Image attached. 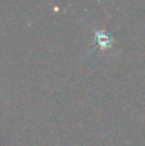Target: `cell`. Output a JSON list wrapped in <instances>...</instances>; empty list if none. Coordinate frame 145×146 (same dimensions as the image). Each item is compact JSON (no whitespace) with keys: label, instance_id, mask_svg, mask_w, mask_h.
Returning <instances> with one entry per match:
<instances>
[{"label":"cell","instance_id":"6da1fadb","mask_svg":"<svg viewBox=\"0 0 145 146\" xmlns=\"http://www.w3.org/2000/svg\"><path fill=\"white\" fill-rule=\"evenodd\" d=\"M95 37L96 41L99 42L100 49H108L112 46V38L104 32H95Z\"/></svg>","mask_w":145,"mask_h":146}]
</instances>
